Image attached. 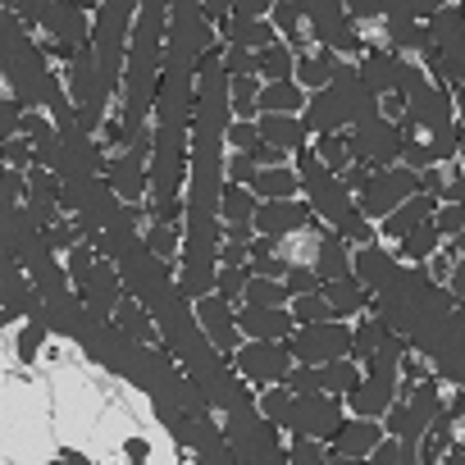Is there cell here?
<instances>
[{
	"instance_id": "obj_1",
	"label": "cell",
	"mask_w": 465,
	"mask_h": 465,
	"mask_svg": "<svg viewBox=\"0 0 465 465\" xmlns=\"http://www.w3.org/2000/svg\"><path fill=\"white\" fill-rule=\"evenodd\" d=\"M137 19L133 5H96V24H92V60L101 74V92H119L124 78V60H128V24Z\"/></svg>"
},
{
	"instance_id": "obj_2",
	"label": "cell",
	"mask_w": 465,
	"mask_h": 465,
	"mask_svg": "<svg viewBox=\"0 0 465 465\" xmlns=\"http://www.w3.org/2000/svg\"><path fill=\"white\" fill-rule=\"evenodd\" d=\"M415 192H420V173L406 169V164H388V169H379V173L351 196V210H356L361 219L379 223V219H388L401 201H411Z\"/></svg>"
},
{
	"instance_id": "obj_3",
	"label": "cell",
	"mask_w": 465,
	"mask_h": 465,
	"mask_svg": "<svg viewBox=\"0 0 465 465\" xmlns=\"http://www.w3.org/2000/svg\"><path fill=\"white\" fill-rule=\"evenodd\" d=\"M292 365H306V370H320L329 361H342L351 351V324L342 320H324V324H302L292 329V338L283 342Z\"/></svg>"
},
{
	"instance_id": "obj_4",
	"label": "cell",
	"mask_w": 465,
	"mask_h": 465,
	"mask_svg": "<svg viewBox=\"0 0 465 465\" xmlns=\"http://www.w3.org/2000/svg\"><path fill=\"white\" fill-rule=\"evenodd\" d=\"M302 19H311V37H315V46L333 51L338 60H342V55L361 60V55H365V37H361L356 24L342 15V5H302Z\"/></svg>"
},
{
	"instance_id": "obj_5",
	"label": "cell",
	"mask_w": 465,
	"mask_h": 465,
	"mask_svg": "<svg viewBox=\"0 0 465 465\" xmlns=\"http://www.w3.org/2000/svg\"><path fill=\"white\" fill-rule=\"evenodd\" d=\"M342 424V397L329 392H311V397H292V415H288V433L292 438H315V442H333Z\"/></svg>"
},
{
	"instance_id": "obj_6",
	"label": "cell",
	"mask_w": 465,
	"mask_h": 465,
	"mask_svg": "<svg viewBox=\"0 0 465 465\" xmlns=\"http://www.w3.org/2000/svg\"><path fill=\"white\" fill-rule=\"evenodd\" d=\"M232 365L242 370L247 383L256 388H270V383H283V374L292 370V356L283 342H238V351L228 356Z\"/></svg>"
},
{
	"instance_id": "obj_7",
	"label": "cell",
	"mask_w": 465,
	"mask_h": 465,
	"mask_svg": "<svg viewBox=\"0 0 465 465\" xmlns=\"http://www.w3.org/2000/svg\"><path fill=\"white\" fill-rule=\"evenodd\" d=\"M311 223H315V214H311L306 201H265L252 214V232H256V238H274V242L292 238V232H302Z\"/></svg>"
},
{
	"instance_id": "obj_8",
	"label": "cell",
	"mask_w": 465,
	"mask_h": 465,
	"mask_svg": "<svg viewBox=\"0 0 465 465\" xmlns=\"http://www.w3.org/2000/svg\"><path fill=\"white\" fill-rule=\"evenodd\" d=\"M232 324H238V333L247 338V342H288L292 338V315H288V306H238L232 311Z\"/></svg>"
},
{
	"instance_id": "obj_9",
	"label": "cell",
	"mask_w": 465,
	"mask_h": 465,
	"mask_svg": "<svg viewBox=\"0 0 465 465\" xmlns=\"http://www.w3.org/2000/svg\"><path fill=\"white\" fill-rule=\"evenodd\" d=\"M196 320H201L205 338L219 347V356H223V361H228L232 351H238V324H232V306H228V302H219L214 292L196 297Z\"/></svg>"
},
{
	"instance_id": "obj_10",
	"label": "cell",
	"mask_w": 465,
	"mask_h": 465,
	"mask_svg": "<svg viewBox=\"0 0 465 465\" xmlns=\"http://www.w3.org/2000/svg\"><path fill=\"white\" fill-rule=\"evenodd\" d=\"M433 210H438V196L415 192V196H411V201H401L388 219H379V238H388V242L411 238V232H415L420 223H429V219H433Z\"/></svg>"
},
{
	"instance_id": "obj_11",
	"label": "cell",
	"mask_w": 465,
	"mask_h": 465,
	"mask_svg": "<svg viewBox=\"0 0 465 465\" xmlns=\"http://www.w3.org/2000/svg\"><path fill=\"white\" fill-rule=\"evenodd\" d=\"M397 383L383 379V374H361V383L347 392V406H351V420H379L397 397Z\"/></svg>"
},
{
	"instance_id": "obj_12",
	"label": "cell",
	"mask_w": 465,
	"mask_h": 465,
	"mask_svg": "<svg viewBox=\"0 0 465 465\" xmlns=\"http://www.w3.org/2000/svg\"><path fill=\"white\" fill-rule=\"evenodd\" d=\"M297 119H302L306 137H329V133H342L347 128V114H342V105H338V96L329 87L324 92H311L306 96V110Z\"/></svg>"
},
{
	"instance_id": "obj_13",
	"label": "cell",
	"mask_w": 465,
	"mask_h": 465,
	"mask_svg": "<svg viewBox=\"0 0 465 465\" xmlns=\"http://www.w3.org/2000/svg\"><path fill=\"white\" fill-rule=\"evenodd\" d=\"M105 187L114 196H124V205H142L146 196V173H142V155L137 151H124L119 160L105 164Z\"/></svg>"
},
{
	"instance_id": "obj_14",
	"label": "cell",
	"mask_w": 465,
	"mask_h": 465,
	"mask_svg": "<svg viewBox=\"0 0 465 465\" xmlns=\"http://www.w3.org/2000/svg\"><path fill=\"white\" fill-rule=\"evenodd\" d=\"M383 438V424L379 420H342L338 424V438L329 442V456H351V460H365Z\"/></svg>"
},
{
	"instance_id": "obj_15",
	"label": "cell",
	"mask_w": 465,
	"mask_h": 465,
	"mask_svg": "<svg viewBox=\"0 0 465 465\" xmlns=\"http://www.w3.org/2000/svg\"><path fill=\"white\" fill-rule=\"evenodd\" d=\"M397 60H401V55H392L388 46H365V55H361V64H356V78H361V87H365L374 101L392 92Z\"/></svg>"
},
{
	"instance_id": "obj_16",
	"label": "cell",
	"mask_w": 465,
	"mask_h": 465,
	"mask_svg": "<svg viewBox=\"0 0 465 465\" xmlns=\"http://www.w3.org/2000/svg\"><path fill=\"white\" fill-rule=\"evenodd\" d=\"M256 133H261L265 146H274V151H283V155L306 146V128H302V119H292V114H256Z\"/></svg>"
},
{
	"instance_id": "obj_17",
	"label": "cell",
	"mask_w": 465,
	"mask_h": 465,
	"mask_svg": "<svg viewBox=\"0 0 465 465\" xmlns=\"http://www.w3.org/2000/svg\"><path fill=\"white\" fill-rule=\"evenodd\" d=\"M223 42L256 55V51H265L270 42H279V33H274V24H270V19H242V15H228Z\"/></svg>"
},
{
	"instance_id": "obj_18",
	"label": "cell",
	"mask_w": 465,
	"mask_h": 465,
	"mask_svg": "<svg viewBox=\"0 0 465 465\" xmlns=\"http://www.w3.org/2000/svg\"><path fill=\"white\" fill-rule=\"evenodd\" d=\"M388 274H392V256L374 242V247H361L356 256H351V283L361 288V292H374V288H383L388 283Z\"/></svg>"
},
{
	"instance_id": "obj_19",
	"label": "cell",
	"mask_w": 465,
	"mask_h": 465,
	"mask_svg": "<svg viewBox=\"0 0 465 465\" xmlns=\"http://www.w3.org/2000/svg\"><path fill=\"white\" fill-rule=\"evenodd\" d=\"M315 279L320 283H338V279H351V256H347V242L338 232H324L320 247H315Z\"/></svg>"
},
{
	"instance_id": "obj_20",
	"label": "cell",
	"mask_w": 465,
	"mask_h": 465,
	"mask_svg": "<svg viewBox=\"0 0 465 465\" xmlns=\"http://www.w3.org/2000/svg\"><path fill=\"white\" fill-rule=\"evenodd\" d=\"M333 64H338V55L324 51V46H315L311 55H302V60L292 64V83H297L306 96H311V92H324L329 78H333Z\"/></svg>"
},
{
	"instance_id": "obj_21",
	"label": "cell",
	"mask_w": 465,
	"mask_h": 465,
	"mask_svg": "<svg viewBox=\"0 0 465 465\" xmlns=\"http://www.w3.org/2000/svg\"><path fill=\"white\" fill-rule=\"evenodd\" d=\"M306 110V92L297 83H261V96H256V114H302Z\"/></svg>"
},
{
	"instance_id": "obj_22",
	"label": "cell",
	"mask_w": 465,
	"mask_h": 465,
	"mask_svg": "<svg viewBox=\"0 0 465 465\" xmlns=\"http://www.w3.org/2000/svg\"><path fill=\"white\" fill-rule=\"evenodd\" d=\"M297 192H302V178L292 173V164L288 169H261L256 183H252V196L261 205L265 201H297Z\"/></svg>"
},
{
	"instance_id": "obj_23",
	"label": "cell",
	"mask_w": 465,
	"mask_h": 465,
	"mask_svg": "<svg viewBox=\"0 0 465 465\" xmlns=\"http://www.w3.org/2000/svg\"><path fill=\"white\" fill-rule=\"evenodd\" d=\"M320 297L329 302L333 320H347V315H361L370 306V292H361L351 279H338V283H320Z\"/></svg>"
},
{
	"instance_id": "obj_24",
	"label": "cell",
	"mask_w": 465,
	"mask_h": 465,
	"mask_svg": "<svg viewBox=\"0 0 465 465\" xmlns=\"http://www.w3.org/2000/svg\"><path fill=\"white\" fill-rule=\"evenodd\" d=\"M292 64H297V55L283 42H270L265 51H256V78L261 83H292Z\"/></svg>"
},
{
	"instance_id": "obj_25",
	"label": "cell",
	"mask_w": 465,
	"mask_h": 465,
	"mask_svg": "<svg viewBox=\"0 0 465 465\" xmlns=\"http://www.w3.org/2000/svg\"><path fill=\"white\" fill-rule=\"evenodd\" d=\"M315 379H320V392H329V397H347V392L361 383V365L342 356V361L320 365V370H315Z\"/></svg>"
},
{
	"instance_id": "obj_26",
	"label": "cell",
	"mask_w": 465,
	"mask_h": 465,
	"mask_svg": "<svg viewBox=\"0 0 465 465\" xmlns=\"http://www.w3.org/2000/svg\"><path fill=\"white\" fill-rule=\"evenodd\" d=\"M256 205H261V201L252 196V187H232V183L219 187V219H223V223H252Z\"/></svg>"
},
{
	"instance_id": "obj_27",
	"label": "cell",
	"mask_w": 465,
	"mask_h": 465,
	"mask_svg": "<svg viewBox=\"0 0 465 465\" xmlns=\"http://www.w3.org/2000/svg\"><path fill=\"white\" fill-rule=\"evenodd\" d=\"M256 96H261V78H228V105L242 124H256Z\"/></svg>"
},
{
	"instance_id": "obj_28",
	"label": "cell",
	"mask_w": 465,
	"mask_h": 465,
	"mask_svg": "<svg viewBox=\"0 0 465 465\" xmlns=\"http://www.w3.org/2000/svg\"><path fill=\"white\" fill-rule=\"evenodd\" d=\"M438 242H442V238L433 232V223H420V228L411 232V238H401V242H397V256H401V261H411V265H424L429 256H438Z\"/></svg>"
},
{
	"instance_id": "obj_29",
	"label": "cell",
	"mask_w": 465,
	"mask_h": 465,
	"mask_svg": "<svg viewBox=\"0 0 465 465\" xmlns=\"http://www.w3.org/2000/svg\"><path fill=\"white\" fill-rule=\"evenodd\" d=\"M306 151H311V155H315V160H320V164H324V169L333 173V178H338V173H342V169L351 164L342 133H329V137H311V146H306Z\"/></svg>"
},
{
	"instance_id": "obj_30",
	"label": "cell",
	"mask_w": 465,
	"mask_h": 465,
	"mask_svg": "<svg viewBox=\"0 0 465 465\" xmlns=\"http://www.w3.org/2000/svg\"><path fill=\"white\" fill-rule=\"evenodd\" d=\"M383 329H388L383 320H356V324H351V351H347V361H356V365H361V361H370V356L379 351Z\"/></svg>"
},
{
	"instance_id": "obj_31",
	"label": "cell",
	"mask_w": 465,
	"mask_h": 465,
	"mask_svg": "<svg viewBox=\"0 0 465 465\" xmlns=\"http://www.w3.org/2000/svg\"><path fill=\"white\" fill-rule=\"evenodd\" d=\"M333 232H338V238H342L347 247H356V252H361V247H374V242H379V228H374L370 219H361L356 210H347V214H342V219L333 223Z\"/></svg>"
},
{
	"instance_id": "obj_32",
	"label": "cell",
	"mask_w": 465,
	"mask_h": 465,
	"mask_svg": "<svg viewBox=\"0 0 465 465\" xmlns=\"http://www.w3.org/2000/svg\"><path fill=\"white\" fill-rule=\"evenodd\" d=\"M261 415H265L274 429H288V415H292V392H288L283 383L261 388Z\"/></svg>"
},
{
	"instance_id": "obj_33",
	"label": "cell",
	"mask_w": 465,
	"mask_h": 465,
	"mask_svg": "<svg viewBox=\"0 0 465 465\" xmlns=\"http://www.w3.org/2000/svg\"><path fill=\"white\" fill-rule=\"evenodd\" d=\"M242 306H288V292H283V283H274V279H247V288H242Z\"/></svg>"
},
{
	"instance_id": "obj_34",
	"label": "cell",
	"mask_w": 465,
	"mask_h": 465,
	"mask_svg": "<svg viewBox=\"0 0 465 465\" xmlns=\"http://www.w3.org/2000/svg\"><path fill=\"white\" fill-rule=\"evenodd\" d=\"M242 288H247V265H242V270L214 265V297H219V302H228V306H242Z\"/></svg>"
},
{
	"instance_id": "obj_35",
	"label": "cell",
	"mask_w": 465,
	"mask_h": 465,
	"mask_svg": "<svg viewBox=\"0 0 465 465\" xmlns=\"http://www.w3.org/2000/svg\"><path fill=\"white\" fill-rule=\"evenodd\" d=\"M288 315H292L297 329H302V324H324V320H333V311H329V302H324L320 292H311V297H292Z\"/></svg>"
},
{
	"instance_id": "obj_36",
	"label": "cell",
	"mask_w": 465,
	"mask_h": 465,
	"mask_svg": "<svg viewBox=\"0 0 465 465\" xmlns=\"http://www.w3.org/2000/svg\"><path fill=\"white\" fill-rule=\"evenodd\" d=\"M283 292H288V302H292V297H311V292H320V279H315V270H311V265H297V261H288Z\"/></svg>"
},
{
	"instance_id": "obj_37",
	"label": "cell",
	"mask_w": 465,
	"mask_h": 465,
	"mask_svg": "<svg viewBox=\"0 0 465 465\" xmlns=\"http://www.w3.org/2000/svg\"><path fill=\"white\" fill-rule=\"evenodd\" d=\"M114 315H119V324L133 333V338H142V342H155V329H151V320L137 311V302H128V297H119V306H114Z\"/></svg>"
},
{
	"instance_id": "obj_38",
	"label": "cell",
	"mask_w": 465,
	"mask_h": 465,
	"mask_svg": "<svg viewBox=\"0 0 465 465\" xmlns=\"http://www.w3.org/2000/svg\"><path fill=\"white\" fill-rule=\"evenodd\" d=\"M219 69H223L228 78H252V74H256V55H252V51H238V46H223Z\"/></svg>"
},
{
	"instance_id": "obj_39",
	"label": "cell",
	"mask_w": 465,
	"mask_h": 465,
	"mask_svg": "<svg viewBox=\"0 0 465 465\" xmlns=\"http://www.w3.org/2000/svg\"><path fill=\"white\" fill-rule=\"evenodd\" d=\"M64 256H69V274H74V288H78V292H87V288H92V252H87L83 242H74V247H69Z\"/></svg>"
},
{
	"instance_id": "obj_40",
	"label": "cell",
	"mask_w": 465,
	"mask_h": 465,
	"mask_svg": "<svg viewBox=\"0 0 465 465\" xmlns=\"http://www.w3.org/2000/svg\"><path fill=\"white\" fill-rule=\"evenodd\" d=\"M288 460H292V465H324L329 451H324V442H315V438H292V442H288Z\"/></svg>"
},
{
	"instance_id": "obj_41",
	"label": "cell",
	"mask_w": 465,
	"mask_h": 465,
	"mask_svg": "<svg viewBox=\"0 0 465 465\" xmlns=\"http://www.w3.org/2000/svg\"><path fill=\"white\" fill-rule=\"evenodd\" d=\"M146 247H151L160 261H173V256H178V232H173V228L151 223V228H146Z\"/></svg>"
},
{
	"instance_id": "obj_42",
	"label": "cell",
	"mask_w": 465,
	"mask_h": 465,
	"mask_svg": "<svg viewBox=\"0 0 465 465\" xmlns=\"http://www.w3.org/2000/svg\"><path fill=\"white\" fill-rule=\"evenodd\" d=\"M283 274H288V261L283 256H252L247 261V279H274V283H283Z\"/></svg>"
},
{
	"instance_id": "obj_43",
	"label": "cell",
	"mask_w": 465,
	"mask_h": 465,
	"mask_svg": "<svg viewBox=\"0 0 465 465\" xmlns=\"http://www.w3.org/2000/svg\"><path fill=\"white\" fill-rule=\"evenodd\" d=\"M0 160H10V169L19 173H28L33 169V146H28V137H10V142H0Z\"/></svg>"
},
{
	"instance_id": "obj_44",
	"label": "cell",
	"mask_w": 465,
	"mask_h": 465,
	"mask_svg": "<svg viewBox=\"0 0 465 465\" xmlns=\"http://www.w3.org/2000/svg\"><path fill=\"white\" fill-rule=\"evenodd\" d=\"M223 142H228L232 151H242V155H247V151H252V146L261 142V133H256V124H242V119H232V124L223 128Z\"/></svg>"
},
{
	"instance_id": "obj_45",
	"label": "cell",
	"mask_w": 465,
	"mask_h": 465,
	"mask_svg": "<svg viewBox=\"0 0 465 465\" xmlns=\"http://www.w3.org/2000/svg\"><path fill=\"white\" fill-rule=\"evenodd\" d=\"M429 223H433L438 238H460V223H465V219H460V205H438Z\"/></svg>"
},
{
	"instance_id": "obj_46",
	"label": "cell",
	"mask_w": 465,
	"mask_h": 465,
	"mask_svg": "<svg viewBox=\"0 0 465 465\" xmlns=\"http://www.w3.org/2000/svg\"><path fill=\"white\" fill-rule=\"evenodd\" d=\"M283 388H288L292 397H311V392H320V379H315V370H306V365H292V370L283 374Z\"/></svg>"
},
{
	"instance_id": "obj_47",
	"label": "cell",
	"mask_w": 465,
	"mask_h": 465,
	"mask_svg": "<svg viewBox=\"0 0 465 465\" xmlns=\"http://www.w3.org/2000/svg\"><path fill=\"white\" fill-rule=\"evenodd\" d=\"M401 451H406V442L383 433V438H379V447L365 456V465H401Z\"/></svg>"
},
{
	"instance_id": "obj_48",
	"label": "cell",
	"mask_w": 465,
	"mask_h": 465,
	"mask_svg": "<svg viewBox=\"0 0 465 465\" xmlns=\"http://www.w3.org/2000/svg\"><path fill=\"white\" fill-rule=\"evenodd\" d=\"M374 173H379L374 164H361V160H351V164L338 173V183H342V192H351V196H356V192H361V187H365Z\"/></svg>"
},
{
	"instance_id": "obj_49",
	"label": "cell",
	"mask_w": 465,
	"mask_h": 465,
	"mask_svg": "<svg viewBox=\"0 0 465 465\" xmlns=\"http://www.w3.org/2000/svg\"><path fill=\"white\" fill-rule=\"evenodd\" d=\"M42 342H46V329L33 320V324L19 333V361H24V365H33V361H37V351H42Z\"/></svg>"
},
{
	"instance_id": "obj_50",
	"label": "cell",
	"mask_w": 465,
	"mask_h": 465,
	"mask_svg": "<svg viewBox=\"0 0 465 465\" xmlns=\"http://www.w3.org/2000/svg\"><path fill=\"white\" fill-rule=\"evenodd\" d=\"M223 173H228V183H232V187H252V183H256V164H252L242 151H232V160H228V169H223Z\"/></svg>"
},
{
	"instance_id": "obj_51",
	"label": "cell",
	"mask_w": 465,
	"mask_h": 465,
	"mask_svg": "<svg viewBox=\"0 0 465 465\" xmlns=\"http://www.w3.org/2000/svg\"><path fill=\"white\" fill-rule=\"evenodd\" d=\"M247 160L256 164V173H261V169H288V155L274 151V146H265V142H256V146L247 151Z\"/></svg>"
},
{
	"instance_id": "obj_52",
	"label": "cell",
	"mask_w": 465,
	"mask_h": 465,
	"mask_svg": "<svg viewBox=\"0 0 465 465\" xmlns=\"http://www.w3.org/2000/svg\"><path fill=\"white\" fill-rule=\"evenodd\" d=\"M214 265L242 270V265H247V247H242V242H219V247H214Z\"/></svg>"
},
{
	"instance_id": "obj_53",
	"label": "cell",
	"mask_w": 465,
	"mask_h": 465,
	"mask_svg": "<svg viewBox=\"0 0 465 465\" xmlns=\"http://www.w3.org/2000/svg\"><path fill=\"white\" fill-rule=\"evenodd\" d=\"M252 238H256L252 223H228V228H223V242H242V247H247Z\"/></svg>"
},
{
	"instance_id": "obj_54",
	"label": "cell",
	"mask_w": 465,
	"mask_h": 465,
	"mask_svg": "<svg viewBox=\"0 0 465 465\" xmlns=\"http://www.w3.org/2000/svg\"><path fill=\"white\" fill-rule=\"evenodd\" d=\"M60 465H87V456H83V451H64Z\"/></svg>"
},
{
	"instance_id": "obj_55",
	"label": "cell",
	"mask_w": 465,
	"mask_h": 465,
	"mask_svg": "<svg viewBox=\"0 0 465 465\" xmlns=\"http://www.w3.org/2000/svg\"><path fill=\"white\" fill-rule=\"evenodd\" d=\"M128 456H137V460H142V456H146V442H142V438H133V442H128Z\"/></svg>"
},
{
	"instance_id": "obj_56",
	"label": "cell",
	"mask_w": 465,
	"mask_h": 465,
	"mask_svg": "<svg viewBox=\"0 0 465 465\" xmlns=\"http://www.w3.org/2000/svg\"><path fill=\"white\" fill-rule=\"evenodd\" d=\"M324 465H365V460H351V456H329Z\"/></svg>"
}]
</instances>
